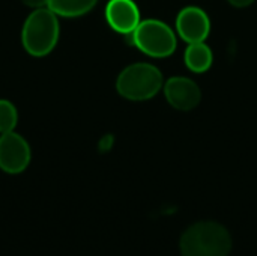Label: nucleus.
<instances>
[{
  "mask_svg": "<svg viewBox=\"0 0 257 256\" xmlns=\"http://www.w3.org/2000/svg\"><path fill=\"white\" fill-rule=\"evenodd\" d=\"M108 26L123 35H130L140 24V11L133 0H110L105 6Z\"/></svg>",
  "mask_w": 257,
  "mask_h": 256,
  "instance_id": "8",
  "label": "nucleus"
},
{
  "mask_svg": "<svg viewBox=\"0 0 257 256\" xmlns=\"http://www.w3.org/2000/svg\"><path fill=\"white\" fill-rule=\"evenodd\" d=\"M59 17L47 6L29 14L23 24L21 44L30 56L44 57L54 50L59 42Z\"/></svg>",
  "mask_w": 257,
  "mask_h": 256,
  "instance_id": "2",
  "label": "nucleus"
},
{
  "mask_svg": "<svg viewBox=\"0 0 257 256\" xmlns=\"http://www.w3.org/2000/svg\"><path fill=\"white\" fill-rule=\"evenodd\" d=\"M133 44L148 56L167 57L176 50L173 30L160 20H145L131 33Z\"/></svg>",
  "mask_w": 257,
  "mask_h": 256,
  "instance_id": "4",
  "label": "nucleus"
},
{
  "mask_svg": "<svg viewBox=\"0 0 257 256\" xmlns=\"http://www.w3.org/2000/svg\"><path fill=\"white\" fill-rule=\"evenodd\" d=\"M179 247L182 256H229L232 237L217 222H199L182 234Z\"/></svg>",
  "mask_w": 257,
  "mask_h": 256,
  "instance_id": "1",
  "label": "nucleus"
},
{
  "mask_svg": "<svg viewBox=\"0 0 257 256\" xmlns=\"http://www.w3.org/2000/svg\"><path fill=\"white\" fill-rule=\"evenodd\" d=\"M163 86V74L152 63H133L126 66L116 80L120 97L130 101H146L154 98Z\"/></svg>",
  "mask_w": 257,
  "mask_h": 256,
  "instance_id": "3",
  "label": "nucleus"
},
{
  "mask_svg": "<svg viewBox=\"0 0 257 256\" xmlns=\"http://www.w3.org/2000/svg\"><path fill=\"white\" fill-rule=\"evenodd\" d=\"M230 5H233V6H236V8H245V6H248V5H251L254 0H227Z\"/></svg>",
  "mask_w": 257,
  "mask_h": 256,
  "instance_id": "13",
  "label": "nucleus"
},
{
  "mask_svg": "<svg viewBox=\"0 0 257 256\" xmlns=\"http://www.w3.org/2000/svg\"><path fill=\"white\" fill-rule=\"evenodd\" d=\"M98 0H48V8L57 15L65 18H75L90 12Z\"/></svg>",
  "mask_w": 257,
  "mask_h": 256,
  "instance_id": "10",
  "label": "nucleus"
},
{
  "mask_svg": "<svg viewBox=\"0 0 257 256\" xmlns=\"http://www.w3.org/2000/svg\"><path fill=\"white\" fill-rule=\"evenodd\" d=\"M176 29L187 42H203L211 32V21L206 12L197 6L182 9L176 18Z\"/></svg>",
  "mask_w": 257,
  "mask_h": 256,
  "instance_id": "7",
  "label": "nucleus"
},
{
  "mask_svg": "<svg viewBox=\"0 0 257 256\" xmlns=\"http://www.w3.org/2000/svg\"><path fill=\"white\" fill-rule=\"evenodd\" d=\"M164 95L169 104L181 112H190L202 100L200 88L188 77H172L164 84Z\"/></svg>",
  "mask_w": 257,
  "mask_h": 256,
  "instance_id": "6",
  "label": "nucleus"
},
{
  "mask_svg": "<svg viewBox=\"0 0 257 256\" xmlns=\"http://www.w3.org/2000/svg\"><path fill=\"white\" fill-rule=\"evenodd\" d=\"M30 158V146L21 134L15 131L0 134V169L3 172L21 174L27 169Z\"/></svg>",
  "mask_w": 257,
  "mask_h": 256,
  "instance_id": "5",
  "label": "nucleus"
},
{
  "mask_svg": "<svg viewBox=\"0 0 257 256\" xmlns=\"http://www.w3.org/2000/svg\"><path fill=\"white\" fill-rule=\"evenodd\" d=\"M18 122V112L8 100H0V134L14 131Z\"/></svg>",
  "mask_w": 257,
  "mask_h": 256,
  "instance_id": "11",
  "label": "nucleus"
},
{
  "mask_svg": "<svg viewBox=\"0 0 257 256\" xmlns=\"http://www.w3.org/2000/svg\"><path fill=\"white\" fill-rule=\"evenodd\" d=\"M185 65L193 72H205L212 65V51L211 48L203 42H193L185 50Z\"/></svg>",
  "mask_w": 257,
  "mask_h": 256,
  "instance_id": "9",
  "label": "nucleus"
},
{
  "mask_svg": "<svg viewBox=\"0 0 257 256\" xmlns=\"http://www.w3.org/2000/svg\"><path fill=\"white\" fill-rule=\"evenodd\" d=\"M23 5L33 8V9H39V8H47L48 6V0H20Z\"/></svg>",
  "mask_w": 257,
  "mask_h": 256,
  "instance_id": "12",
  "label": "nucleus"
}]
</instances>
